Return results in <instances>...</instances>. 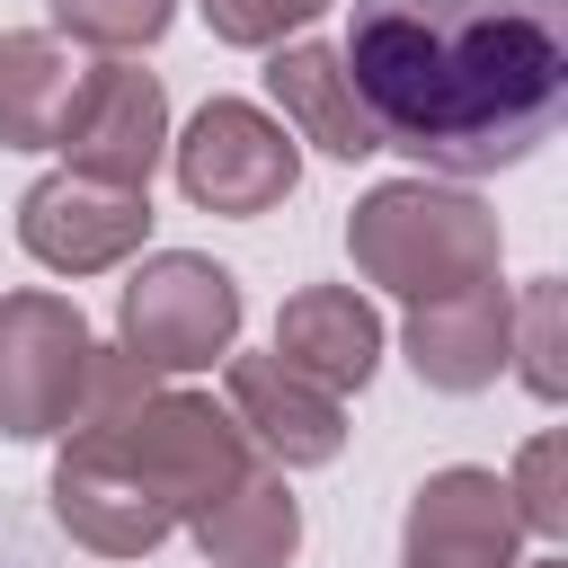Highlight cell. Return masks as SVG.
<instances>
[{
	"label": "cell",
	"mask_w": 568,
	"mask_h": 568,
	"mask_svg": "<svg viewBox=\"0 0 568 568\" xmlns=\"http://www.w3.org/2000/svg\"><path fill=\"white\" fill-rule=\"evenodd\" d=\"M346 89L382 151L488 178L568 106V0H346Z\"/></svg>",
	"instance_id": "1"
},
{
	"label": "cell",
	"mask_w": 568,
	"mask_h": 568,
	"mask_svg": "<svg viewBox=\"0 0 568 568\" xmlns=\"http://www.w3.org/2000/svg\"><path fill=\"white\" fill-rule=\"evenodd\" d=\"M346 248L373 284H390L408 311L426 302H453L470 284H497V213L462 186H435V178H390L355 204L346 222Z\"/></svg>",
	"instance_id": "2"
},
{
	"label": "cell",
	"mask_w": 568,
	"mask_h": 568,
	"mask_svg": "<svg viewBox=\"0 0 568 568\" xmlns=\"http://www.w3.org/2000/svg\"><path fill=\"white\" fill-rule=\"evenodd\" d=\"M62 435H80V444H98L106 462H124V470L169 506V524H195L222 488H240V479L257 470V453L240 444L231 408H213L204 390H142L133 408L80 417V426H62Z\"/></svg>",
	"instance_id": "3"
},
{
	"label": "cell",
	"mask_w": 568,
	"mask_h": 568,
	"mask_svg": "<svg viewBox=\"0 0 568 568\" xmlns=\"http://www.w3.org/2000/svg\"><path fill=\"white\" fill-rule=\"evenodd\" d=\"M124 355L151 373H204L240 346V275L195 248H151L115 293Z\"/></svg>",
	"instance_id": "4"
},
{
	"label": "cell",
	"mask_w": 568,
	"mask_h": 568,
	"mask_svg": "<svg viewBox=\"0 0 568 568\" xmlns=\"http://www.w3.org/2000/svg\"><path fill=\"white\" fill-rule=\"evenodd\" d=\"M169 169H178L186 204L231 213V222H257V213H275L302 186L293 133L266 106H248V98H204L186 115V133H169Z\"/></svg>",
	"instance_id": "5"
},
{
	"label": "cell",
	"mask_w": 568,
	"mask_h": 568,
	"mask_svg": "<svg viewBox=\"0 0 568 568\" xmlns=\"http://www.w3.org/2000/svg\"><path fill=\"white\" fill-rule=\"evenodd\" d=\"M89 355H98V337H89L80 302H62V293H9L0 302V435L9 444L62 435L80 417Z\"/></svg>",
	"instance_id": "6"
},
{
	"label": "cell",
	"mask_w": 568,
	"mask_h": 568,
	"mask_svg": "<svg viewBox=\"0 0 568 568\" xmlns=\"http://www.w3.org/2000/svg\"><path fill=\"white\" fill-rule=\"evenodd\" d=\"M53 151H62L71 178L151 195V169L169 160V89L142 62H89V80H80Z\"/></svg>",
	"instance_id": "7"
},
{
	"label": "cell",
	"mask_w": 568,
	"mask_h": 568,
	"mask_svg": "<svg viewBox=\"0 0 568 568\" xmlns=\"http://www.w3.org/2000/svg\"><path fill=\"white\" fill-rule=\"evenodd\" d=\"M222 408L240 426V444L266 470H320L346 453V399H328L320 382H302L275 346L266 355H222Z\"/></svg>",
	"instance_id": "8"
},
{
	"label": "cell",
	"mask_w": 568,
	"mask_h": 568,
	"mask_svg": "<svg viewBox=\"0 0 568 568\" xmlns=\"http://www.w3.org/2000/svg\"><path fill=\"white\" fill-rule=\"evenodd\" d=\"M18 240H27V257L53 266V275H106V266H124V257L151 240V195L53 169V178H36V186L18 195Z\"/></svg>",
	"instance_id": "9"
},
{
	"label": "cell",
	"mask_w": 568,
	"mask_h": 568,
	"mask_svg": "<svg viewBox=\"0 0 568 568\" xmlns=\"http://www.w3.org/2000/svg\"><path fill=\"white\" fill-rule=\"evenodd\" d=\"M515 497L497 470H435L417 479V506L399 524V568H515Z\"/></svg>",
	"instance_id": "10"
},
{
	"label": "cell",
	"mask_w": 568,
	"mask_h": 568,
	"mask_svg": "<svg viewBox=\"0 0 568 568\" xmlns=\"http://www.w3.org/2000/svg\"><path fill=\"white\" fill-rule=\"evenodd\" d=\"M53 515H62L71 541H89V550H106V559H142V550H160V541L178 532L169 506H160L124 462H106V453L80 444V435H62V462H53Z\"/></svg>",
	"instance_id": "11"
},
{
	"label": "cell",
	"mask_w": 568,
	"mask_h": 568,
	"mask_svg": "<svg viewBox=\"0 0 568 568\" xmlns=\"http://www.w3.org/2000/svg\"><path fill=\"white\" fill-rule=\"evenodd\" d=\"M275 355H284L302 382H320L328 399H346V390H364L373 364H382V311H373L355 284H302V293L275 311Z\"/></svg>",
	"instance_id": "12"
},
{
	"label": "cell",
	"mask_w": 568,
	"mask_h": 568,
	"mask_svg": "<svg viewBox=\"0 0 568 568\" xmlns=\"http://www.w3.org/2000/svg\"><path fill=\"white\" fill-rule=\"evenodd\" d=\"M506 328H515L506 284H470L453 302L408 311V364L426 390H488L506 373Z\"/></svg>",
	"instance_id": "13"
},
{
	"label": "cell",
	"mask_w": 568,
	"mask_h": 568,
	"mask_svg": "<svg viewBox=\"0 0 568 568\" xmlns=\"http://www.w3.org/2000/svg\"><path fill=\"white\" fill-rule=\"evenodd\" d=\"M266 98H275V124H284L293 142H320L328 160H364V151H382L373 124H364V106H355V89H346L337 44H311V36L275 44V53H266Z\"/></svg>",
	"instance_id": "14"
},
{
	"label": "cell",
	"mask_w": 568,
	"mask_h": 568,
	"mask_svg": "<svg viewBox=\"0 0 568 568\" xmlns=\"http://www.w3.org/2000/svg\"><path fill=\"white\" fill-rule=\"evenodd\" d=\"M80 80H89V53L80 44H62L44 27L0 36V151H53Z\"/></svg>",
	"instance_id": "15"
},
{
	"label": "cell",
	"mask_w": 568,
	"mask_h": 568,
	"mask_svg": "<svg viewBox=\"0 0 568 568\" xmlns=\"http://www.w3.org/2000/svg\"><path fill=\"white\" fill-rule=\"evenodd\" d=\"M195 550L213 559V568H284L293 550H302V506H293V488H284V470H248L240 488H222L195 524Z\"/></svg>",
	"instance_id": "16"
},
{
	"label": "cell",
	"mask_w": 568,
	"mask_h": 568,
	"mask_svg": "<svg viewBox=\"0 0 568 568\" xmlns=\"http://www.w3.org/2000/svg\"><path fill=\"white\" fill-rule=\"evenodd\" d=\"M169 18H178V0H53L62 44H89V53H106V62H124V53L160 44V36H169Z\"/></svg>",
	"instance_id": "17"
},
{
	"label": "cell",
	"mask_w": 568,
	"mask_h": 568,
	"mask_svg": "<svg viewBox=\"0 0 568 568\" xmlns=\"http://www.w3.org/2000/svg\"><path fill=\"white\" fill-rule=\"evenodd\" d=\"M506 355H524V390H532V399H559V390H568V373H559V275H541V284L515 302Z\"/></svg>",
	"instance_id": "18"
},
{
	"label": "cell",
	"mask_w": 568,
	"mask_h": 568,
	"mask_svg": "<svg viewBox=\"0 0 568 568\" xmlns=\"http://www.w3.org/2000/svg\"><path fill=\"white\" fill-rule=\"evenodd\" d=\"M204 9V27L222 36V44H248V53H275L284 36H302L328 0H195Z\"/></svg>",
	"instance_id": "19"
},
{
	"label": "cell",
	"mask_w": 568,
	"mask_h": 568,
	"mask_svg": "<svg viewBox=\"0 0 568 568\" xmlns=\"http://www.w3.org/2000/svg\"><path fill=\"white\" fill-rule=\"evenodd\" d=\"M506 497H524V506H515V524H524V532H541V541H559V532H568V497H559V435H532V444H524V462H515Z\"/></svg>",
	"instance_id": "20"
},
{
	"label": "cell",
	"mask_w": 568,
	"mask_h": 568,
	"mask_svg": "<svg viewBox=\"0 0 568 568\" xmlns=\"http://www.w3.org/2000/svg\"><path fill=\"white\" fill-rule=\"evenodd\" d=\"M515 568H568V559H515Z\"/></svg>",
	"instance_id": "21"
}]
</instances>
